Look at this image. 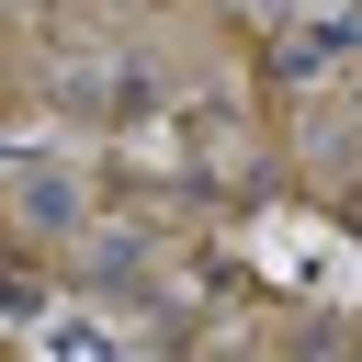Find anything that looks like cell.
<instances>
[{"mask_svg":"<svg viewBox=\"0 0 362 362\" xmlns=\"http://www.w3.org/2000/svg\"><path fill=\"white\" fill-rule=\"evenodd\" d=\"M68 215H79V192H68L45 158H23V226H68Z\"/></svg>","mask_w":362,"mask_h":362,"instance_id":"1","label":"cell"},{"mask_svg":"<svg viewBox=\"0 0 362 362\" xmlns=\"http://www.w3.org/2000/svg\"><path fill=\"white\" fill-rule=\"evenodd\" d=\"M351 34H362V23H317V34H294V45H283V57H294V68H317V57H339V45H351Z\"/></svg>","mask_w":362,"mask_h":362,"instance_id":"2","label":"cell"}]
</instances>
